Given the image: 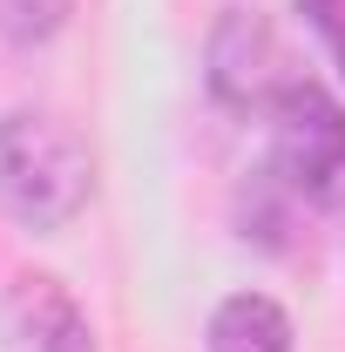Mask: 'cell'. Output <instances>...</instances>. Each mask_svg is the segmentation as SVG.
I'll return each instance as SVG.
<instances>
[{"instance_id": "7a4b0ae2", "label": "cell", "mask_w": 345, "mask_h": 352, "mask_svg": "<svg viewBox=\"0 0 345 352\" xmlns=\"http://www.w3.org/2000/svg\"><path fill=\"white\" fill-rule=\"evenodd\" d=\"M271 170L285 176V190L318 204V210H345V102L325 82H298L278 95L271 109Z\"/></svg>"}, {"instance_id": "6da1fadb", "label": "cell", "mask_w": 345, "mask_h": 352, "mask_svg": "<svg viewBox=\"0 0 345 352\" xmlns=\"http://www.w3.org/2000/svg\"><path fill=\"white\" fill-rule=\"evenodd\" d=\"M95 197V156L75 122L47 109H14L0 116V204L27 230H61L75 223Z\"/></svg>"}, {"instance_id": "3957f363", "label": "cell", "mask_w": 345, "mask_h": 352, "mask_svg": "<svg viewBox=\"0 0 345 352\" xmlns=\"http://www.w3.org/2000/svg\"><path fill=\"white\" fill-rule=\"evenodd\" d=\"M210 95L223 109H237V116H271L278 109V95L298 82V68H291V54L278 41V28L251 14V7H223V21L210 28Z\"/></svg>"}, {"instance_id": "5b68a950", "label": "cell", "mask_w": 345, "mask_h": 352, "mask_svg": "<svg viewBox=\"0 0 345 352\" xmlns=\"http://www.w3.org/2000/svg\"><path fill=\"white\" fill-rule=\"evenodd\" d=\"M210 352H291V318L264 292H230L210 311Z\"/></svg>"}, {"instance_id": "52a82bcc", "label": "cell", "mask_w": 345, "mask_h": 352, "mask_svg": "<svg viewBox=\"0 0 345 352\" xmlns=\"http://www.w3.org/2000/svg\"><path fill=\"white\" fill-rule=\"evenodd\" d=\"M298 14H304V28L325 41V54H332V68L345 82V0H298Z\"/></svg>"}, {"instance_id": "277c9868", "label": "cell", "mask_w": 345, "mask_h": 352, "mask_svg": "<svg viewBox=\"0 0 345 352\" xmlns=\"http://www.w3.org/2000/svg\"><path fill=\"white\" fill-rule=\"evenodd\" d=\"M0 352H95V325L54 271H21L0 298Z\"/></svg>"}, {"instance_id": "8992f818", "label": "cell", "mask_w": 345, "mask_h": 352, "mask_svg": "<svg viewBox=\"0 0 345 352\" xmlns=\"http://www.w3.org/2000/svg\"><path fill=\"white\" fill-rule=\"evenodd\" d=\"M61 21H68V0H0V34L21 47L47 41Z\"/></svg>"}]
</instances>
